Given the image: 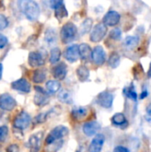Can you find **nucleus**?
Here are the masks:
<instances>
[{"instance_id": "nucleus-1", "label": "nucleus", "mask_w": 151, "mask_h": 152, "mask_svg": "<svg viewBox=\"0 0 151 152\" xmlns=\"http://www.w3.org/2000/svg\"><path fill=\"white\" fill-rule=\"evenodd\" d=\"M19 7L26 18L31 21L37 20L40 15V7L38 4L32 0H22L18 2Z\"/></svg>"}, {"instance_id": "nucleus-2", "label": "nucleus", "mask_w": 151, "mask_h": 152, "mask_svg": "<svg viewBox=\"0 0 151 152\" xmlns=\"http://www.w3.org/2000/svg\"><path fill=\"white\" fill-rule=\"evenodd\" d=\"M77 35V28L72 22H67L61 30V38L63 44L72 43Z\"/></svg>"}, {"instance_id": "nucleus-3", "label": "nucleus", "mask_w": 151, "mask_h": 152, "mask_svg": "<svg viewBox=\"0 0 151 152\" xmlns=\"http://www.w3.org/2000/svg\"><path fill=\"white\" fill-rule=\"evenodd\" d=\"M69 134V129L68 127L64 126H58L56 127H54L47 135L46 139H45V142L47 145H51L53 142H56L58 141H61V138H63L64 136L68 135Z\"/></svg>"}, {"instance_id": "nucleus-4", "label": "nucleus", "mask_w": 151, "mask_h": 152, "mask_svg": "<svg viewBox=\"0 0 151 152\" xmlns=\"http://www.w3.org/2000/svg\"><path fill=\"white\" fill-rule=\"evenodd\" d=\"M108 31L107 26L102 22V23H98L96 24L90 34V40L93 43H99L101 42L106 36Z\"/></svg>"}, {"instance_id": "nucleus-5", "label": "nucleus", "mask_w": 151, "mask_h": 152, "mask_svg": "<svg viewBox=\"0 0 151 152\" xmlns=\"http://www.w3.org/2000/svg\"><path fill=\"white\" fill-rule=\"evenodd\" d=\"M30 122H31L30 116L27 112L21 111L15 117L13 120V127L18 130H24L28 127Z\"/></svg>"}, {"instance_id": "nucleus-6", "label": "nucleus", "mask_w": 151, "mask_h": 152, "mask_svg": "<svg viewBox=\"0 0 151 152\" xmlns=\"http://www.w3.org/2000/svg\"><path fill=\"white\" fill-rule=\"evenodd\" d=\"M45 62V55L41 51L30 52L28 54V64L33 68L43 66Z\"/></svg>"}, {"instance_id": "nucleus-7", "label": "nucleus", "mask_w": 151, "mask_h": 152, "mask_svg": "<svg viewBox=\"0 0 151 152\" xmlns=\"http://www.w3.org/2000/svg\"><path fill=\"white\" fill-rule=\"evenodd\" d=\"M16 101L7 93L0 95V109L6 111H11L16 107Z\"/></svg>"}, {"instance_id": "nucleus-8", "label": "nucleus", "mask_w": 151, "mask_h": 152, "mask_svg": "<svg viewBox=\"0 0 151 152\" xmlns=\"http://www.w3.org/2000/svg\"><path fill=\"white\" fill-rule=\"evenodd\" d=\"M113 102L114 95L109 92H101L97 96V103L104 109H110L113 105Z\"/></svg>"}, {"instance_id": "nucleus-9", "label": "nucleus", "mask_w": 151, "mask_h": 152, "mask_svg": "<svg viewBox=\"0 0 151 152\" xmlns=\"http://www.w3.org/2000/svg\"><path fill=\"white\" fill-rule=\"evenodd\" d=\"M36 94L34 96V103L36 106L42 107L49 102V94L40 86H35Z\"/></svg>"}, {"instance_id": "nucleus-10", "label": "nucleus", "mask_w": 151, "mask_h": 152, "mask_svg": "<svg viewBox=\"0 0 151 152\" xmlns=\"http://www.w3.org/2000/svg\"><path fill=\"white\" fill-rule=\"evenodd\" d=\"M51 7L53 9H54L55 11V16L58 20H61L62 19L68 17V11L66 9L65 4L63 1L61 0H58V1H52L50 3Z\"/></svg>"}, {"instance_id": "nucleus-11", "label": "nucleus", "mask_w": 151, "mask_h": 152, "mask_svg": "<svg viewBox=\"0 0 151 152\" xmlns=\"http://www.w3.org/2000/svg\"><path fill=\"white\" fill-rule=\"evenodd\" d=\"M44 137L43 132H37L32 134L28 139V147L30 152H38L41 148V142Z\"/></svg>"}, {"instance_id": "nucleus-12", "label": "nucleus", "mask_w": 151, "mask_h": 152, "mask_svg": "<svg viewBox=\"0 0 151 152\" xmlns=\"http://www.w3.org/2000/svg\"><path fill=\"white\" fill-rule=\"evenodd\" d=\"M92 60L97 66H101L106 61V53L102 46H95L92 52Z\"/></svg>"}, {"instance_id": "nucleus-13", "label": "nucleus", "mask_w": 151, "mask_h": 152, "mask_svg": "<svg viewBox=\"0 0 151 152\" xmlns=\"http://www.w3.org/2000/svg\"><path fill=\"white\" fill-rule=\"evenodd\" d=\"M105 142V136L102 134H97L93 139L92 140L88 151L89 152H101L102 150V147Z\"/></svg>"}, {"instance_id": "nucleus-14", "label": "nucleus", "mask_w": 151, "mask_h": 152, "mask_svg": "<svg viewBox=\"0 0 151 152\" xmlns=\"http://www.w3.org/2000/svg\"><path fill=\"white\" fill-rule=\"evenodd\" d=\"M65 59L69 62H76L79 58V45H69L64 52Z\"/></svg>"}, {"instance_id": "nucleus-15", "label": "nucleus", "mask_w": 151, "mask_h": 152, "mask_svg": "<svg viewBox=\"0 0 151 152\" xmlns=\"http://www.w3.org/2000/svg\"><path fill=\"white\" fill-rule=\"evenodd\" d=\"M120 14L117 11H109L103 17V23L109 27H114L120 21Z\"/></svg>"}, {"instance_id": "nucleus-16", "label": "nucleus", "mask_w": 151, "mask_h": 152, "mask_svg": "<svg viewBox=\"0 0 151 152\" xmlns=\"http://www.w3.org/2000/svg\"><path fill=\"white\" fill-rule=\"evenodd\" d=\"M101 129V125L96 120L88 121L84 124L83 131L84 134L87 136H93L97 134V132Z\"/></svg>"}, {"instance_id": "nucleus-17", "label": "nucleus", "mask_w": 151, "mask_h": 152, "mask_svg": "<svg viewBox=\"0 0 151 152\" xmlns=\"http://www.w3.org/2000/svg\"><path fill=\"white\" fill-rule=\"evenodd\" d=\"M11 86L12 89L17 90L19 92H22L25 94H28L31 90V86L28 83V81L26 78H20L11 84Z\"/></svg>"}, {"instance_id": "nucleus-18", "label": "nucleus", "mask_w": 151, "mask_h": 152, "mask_svg": "<svg viewBox=\"0 0 151 152\" xmlns=\"http://www.w3.org/2000/svg\"><path fill=\"white\" fill-rule=\"evenodd\" d=\"M53 76L54 77V78L58 79V80H63L68 73V68L67 65L64 63H59L57 65H55L53 69Z\"/></svg>"}, {"instance_id": "nucleus-19", "label": "nucleus", "mask_w": 151, "mask_h": 152, "mask_svg": "<svg viewBox=\"0 0 151 152\" xmlns=\"http://www.w3.org/2000/svg\"><path fill=\"white\" fill-rule=\"evenodd\" d=\"M111 122L114 126L120 127L121 129H125L128 126L127 119L123 113H116L111 118Z\"/></svg>"}, {"instance_id": "nucleus-20", "label": "nucleus", "mask_w": 151, "mask_h": 152, "mask_svg": "<svg viewBox=\"0 0 151 152\" xmlns=\"http://www.w3.org/2000/svg\"><path fill=\"white\" fill-rule=\"evenodd\" d=\"M88 110L85 107H75L72 109L71 110V117L75 119V120H82L83 118H85L87 116Z\"/></svg>"}, {"instance_id": "nucleus-21", "label": "nucleus", "mask_w": 151, "mask_h": 152, "mask_svg": "<svg viewBox=\"0 0 151 152\" xmlns=\"http://www.w3.org/2000/svg\"><path fill=\"white\" fill-rule=\"evenodd\" d=\"M44 40H45V42L47 43L48 45H54L56 43V41H57L56 31L53 28H47L45 33H44Z\"/></svg>"}, {"instance_id": "nucleus-22", "label": "nucleus", "mask_w": 151, "mask_h": 152, "mask_svg": "<svg viewBox=\"0 0 151 152\" xmlns=\"http://www.w3.org/2000/svg\"><path fill=\"white\" fill-rule=\"evenodd\" d=\"M77 76L79 81L85 82L86 80L89 79L90 71H89L88 68H86L85 66L82 65V66H79L77 68Z\"/></svg>"}, {"instance_id": "nucleus-23", "label": "nucleus", "mask_w": 151, "mask_h": 152, "mask_svg": "<svg viewBox=\"0 0 151 152\" xmlns=\"http://www.w3.org/2000/svg\"><path fill=\"white\" fill-rule=\"evenodd\" d=\"M92 52L93 50H91V47L89 45L84 43L79 45V55L82 60H87L89 57H91Z\"/></svg>"}, {"instance_id": "nucleus-24", "label": "nucleus", "mask_w": 151, "mask_h": 152, "mask_svg": "<svg viewBox=\"0 0 151 152\" xmlns=\"http://www.w3.org/2000/svg\"><path fill=\"white\" fill-rule=\"evenodd\" d=\"M46 90L49 94H54L56 93H58L61 89V83L58 80H49L46 85Z\"/></svg>"}, {"instance_id": "nucleus-25", "label": "nucleus", "mask_w": 151, "mask_h": 152, "mask_svg": "<svg viewBox=\"0 0 151 152\" xmlns=\"http://www.w3.org/2000/svg\"><path fill=\"white\" fill-rule=\"evenodd\" d=\"M46 78V71L44 69H36L34 71L32 76V80L36 84L43 83Z\"/></svg>"}, {"instance_id": "nucleus-26", "label": "nucleus", "mask_w": 151, "mask_h": 152, "mask_svg": "<svg viewBox=\"0 0 151 152\" xmlns=\"http://www.w3.org/2000/svg\"><path fill=\"white\" fill-rule=\"evenodd\" d=\"M91 28H93V20L91 18H87L81 24V26L79 28V32L83 36V35H85L86 33L90 32Z\"/></svg>"}, {"instance_id": "nucleus-27", "label": "nucleus", "mask_w": 151, "mask_h": 152, "mask_svg": "<svg viewBox=\"0 0 151 152\" xmlns=\"http://www.w3.org/2000/svg\"><path fill=\"white\" fill-rule=\"evenodd\" d=\"M58 99L60 102L66 103V104H70L72 102V94L68 90H63L59 93L58 94Z\"/></svg>"}, {"instance_id": "nucleus-28", "label": "nucleus", "mask_w": 151, "mask_h": 152, "mask_svg": "<svg viewBox=\"0 0 151 152\" xmlns=\"http://www.w3.org/2000/svg\"><path fill=\"white\" fill-rule=\"evenodd\" d=\"M108 64L110 68L112 69H116L119 66L120 64V56L117 53H112L108 60Z\"/></svg>"}, {"instance_id": "nucleus-29", "label": "nucleus", "mask_w": 151, "mask_h": 152, "mask_svg": "<svg viewBox=\"0 0 151 152\" xmlns=\"http://www.w3.org/2000/svg\"><path fill=\"white\" fill-rule=\"evenodd\" d=\"M124 94H125V95L127 98L131 99L132 101H133V102H136V101H137L138 95H137V92H136V90H135L133 85H131L130 86L125 87V88L124 89Z\"/></svg>"}, {"instance_id": "nucleus-30", "label": "nucleus", "mask_w": 151, "mask_h": 152, "mask_svg": "<svg viewBox=\"0 0 151 152\" xmlns=\"http://www.w3.org/2000/svg\"><path fill=\"white\" fill-rule=\"evenodd\" d=\"M61 56V52L60 48H58V47L53 48L50 53V62L53 64L57 63L60 61Z\"/></svg>"}, {"instance_id": "nucleus-31", "label": "nucleus", "mask_w": 151, "mask_h": 152, "mask_svg": "<svg viewBox=\"0 0 151 152\" xmlns=\"http://www.w3.org/2000/svg\"><path fill=\"white\" fill-rule=\"evenodd\" d=\"M139 43V37H135V36H128L125 37V45L127 46L128 48H133L134 46H136Z\"/></svg>"}, {"instance_id": "nucleus-32", "label": "nucleus", "mask_w": 151, "mask_h": 152, "mask_svg": "<svg viewBox=\"0 0 151 152\" xmlns=\"http://www.w3.org/2000/svg\"><path fill=\"white\" fill-rule=\"evenodd\" d=\"M121 37H122V31L118 28L112 29L109 33V37L113 40H120Z\"/></svg>"}, {"instance_id": "nucleus-33", "label": "nucleus", "mask_w": 151, "mask_h": 152, "mask_svg": "<svg viewBox=\"0 0 151 152\" xmlns=\"http://www.w3.org/2000/svg\"><path fill=\"white\" fill-rule=\"evenodd\" d=\"M62 144H63V141H61H61H58V142H53V144L49 145L50 148L48 149V151L56 152L57 151H59V149L61 148Z\"/></svg>"}, {"instance_id": "nucleus-34", "label": "nucleus", "mask_w": 151, "mask_h": 152, "mask_svg": "<svg viewBox=\"0 0 151 152\" xmlns=\"http://www.w3.org/2000/svg\"><path fill=\"white\" fill-rule=\"evenodd\" d=\"M8 135V127L6 126H0V142H4Z\"/></svg>"}, {"instance_id": "nucleus-35", "label": "nucleus", "mask_w": 151, "mask_h": 152, "mask_svg": "<svg viewBox=\"0 0 151 152\" xmlns=\"http://www.w3.org/2000/svg\"><path fill=\"white\" fill-rule=\"evenodd\" d=\"M8 26V20L4 14H0V30L4 29Z\"/></svg>"}, {"instance_id": "nucleus-36", "label": "nucleus", "mask_w": 151, "mask_h": 152, "mask_svg": "<svg viewBox=\"0 0 151 152\" xmlns=\"http://www.w3.org/2000/svg\"><path fill=\"white\" fill-rule=\"evenodd\" d=\"M46 116H47V114H44V113H41V114L37 115V116L35 118L34 123H35V124H40V123L44 122V121H45V118H46Z\"/></svg>"}, {"instance_id": "nucleus-37", "label": "nucleus", "mask_w": 151, "mask_h": 152, "mask_svg": "<svg viewBox=\"0 0 151 152\" xmlns=\"http://www.w3.org/2000/svg\"><path fill=\"white\" fill-rule=\"evenodd\" d=\"M145 118H146V120H147L149 123H151V102L150 103H149V105H148L147 108H146Z\"/></svg>"}, {"instance_id": "nucleus-38", "label": "nucleus", "mask_w": 151, "mask_h": 152, "mask_svg": "<svg viewBox=\"0 0 151 152\" xmlns=\"http://www.w3.org/2000/svg\"><path fill=\"white\" fill-rule=\"evenodd\" d=\"M7 43H8L7 37H6L4 35L0 34V49L4 48V47L7 45Z\"/></svg>"}, {"instance_id": "nucleus-39", "label": "nucleus", "mask_w": 151, "mask_h": 152, "mask_svg": "<svg viewBox=\"0 0 151 152\" xmlns=\"http://www.w3.org/2000/svg\"><path fill=\"white\" fill-rule=\"evenodd\" d=\"M6 152H19V146L16 144H11L6 148Z\"/></svg>"}, {"instance_id": "nucleus-40", "label": "nucleus", "mask_w": 151, "mask_h": 152, "mask_svg": "<svg viewBox=\"0 0 151 152\" xmlns=\"http://www.w3.org/2000/svg\"><path fill=\"white\" fill-rule=\"evenodd\" d=\"M113 152H130V150H128L127 148L124 147V146H117Z\"/></svg>"}, {"instance_id": "nucleus-41", "label": "nucleus", "mask_w": 151, "mask_h": 152, "mask_svg": "<svg viewBox=\"0 0 151 152\" xmlns=\"http://www.w3.org/2000/svg\"><path fill=\"white\" fill-rule=\"evenodd\" d=\"M147 95H148V91H147V90H144V91H142V94H141V99H143V98H145Z\"/></svg>"}, {"instance_id": "nucleus-42", "label": "nucleus", "mask_w": 151, "mask_h": 152, "mask_svg": "<svg viewBox=\"0 0 151 152\" xmlns=\"http://www.w3.org/2000/svg\"><path fill=\"white\" fill-rule=\"evenodd\" d=\"M2 75H3V65L0 63V79L2 78Z\"/></svg>"}, {"instance_id": "nucleus-43", "label": "nucleus", "mask_w": 151, "mask_h": 152, "mask_svg": "<svg viewBox=\"0 0 151 152\" xmlns=\"http://www.w3.org/2000/svg\"><path fill=\"white\" fill-rule=\"evenodd\" d=\"M148 76L150 77L151 78V62H150V69H149V71H148Z\"/></svg>"}]
</instances>
